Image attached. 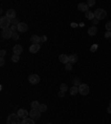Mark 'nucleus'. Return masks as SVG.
<instances>
[{
    "label": "nucleus",
    "mask_w": 111,
    "mask_h": 124,
    "mask_svg": "<svg viewBox=\"0 0 111 124\" xmlns=\"http://www.w3.org/2000/svg\"><path fill=\"white\" fill-rule=\"evenodd\" d=\"M12 34H13V32L11 31L10 28L3 29V30L1 31V37H2L3 39H10V38H12Z\"/></svg>",
    "instance_id": "obj_3"
},
{
    "label": "nucleus",
    "mask_w": 111,
    "mask_h": 124,
    "mask_svg": "<svg viewBox=\"0 0 111 124\" xmlns=\"http://www.w3.org/2000/svg\"><path fill=\"white\" fill-rule=\"evenodd\" d=\"M10 24H11V20H10L9 18H7L6 16L0 18V27H1L2 30H3V29H7Z\"/></svg>",
    "instance_id": "obj_1"
},
{
    "label": "nucleus",
    "mask_w": 111,
    "mask_h": 124,
    "mask_svg": "<svg viewBox=\"0 0 111 124\" xmlns=\"http://www.w3.org/2000/svg\"><path fill=\"white\" fill-rule=\"evenodd\" d=\"M64 94H66V92H63V91H59V93H58V95H59V97H64Z\"/></svg>",
    "instance_id": "obj_34"
},
{
    "label": "nucleus",
    "mask_w": 111,
    "mask_h": 124,
    "mask_svg": "<svg viewBox=\"0 0 111 124\" xmlns=\"http://www.w3.org/2000/svg\"><path fill=\"white\" fill-rule=\"evenodd\" d=\"M92 23H93V24H94V26H97V24L99 23V19H97V18H94V19H93V20H92Z\"/></svg>",
    "instance_id": "obj_35"
},
{
    "label": "nucleus",
    "mask_w": 111,
    "mask_h": 124,
    "mask_svg": "<svg viewBox=\"0 0 111 124\" xmlns=\"http://www.w3.org/2000/svg\"><path fill=\"white\" fill-rule=\"evenodd\" d=\"M18 31L19 32H26V31H28V24L24 23V22H20L18 24Z\"/></svg>",
    "instance_id": "obj_8"
},
{
    "label": "nucleus",
    "mask_w": 111,
    "mask_h": 124,
    "mask_svg": "<svg viewBox=\"0 0 111 124\" xmlns=\"http://www.w3.org/2000/svg\"><path fill=\"white\" fill-rule=\"evenodd\" d=\"M19 23H20V22L18 21V18H13V19H11V24H12V26H18Z\"/></svg>",
    "instance_id": "obj_26"
},
{
    "label": "nucleus",
    "mask_w": 111,
    "mask_h": 124,
    "mask_svg": "<svg viewBox=\"0 0 111 124\" xmlns=\"http://www.w3.org/2000/svg\"><path fill=\"white\" fill-rule=\"evenodd\" d=\"M40 114H41V112L38 109H32L29 112V115H30V118L32 120H38V119H40Z\"/></svg>",
    "instance_id": "obj_4"
},
{
    "label": "nucleus",
    "mask_w": 111,
    "mask_h": 124,
    "mask_svg": "<svg viewBox=\"0 0 111 124\" xmlns=\"http://www.w3.org/2000/svg\"><path fill=\"white\" fill-rule=\"evenodd\" d=\"M97 50H98V44H97V43H94V44L91 45V48H90V51L91 52H96Z\"/></svg>",
    "instance_id": "obj_27"
},
{
    "label": "nucleus",
    "mask_w": 111,
    "mask_h": 124,
    "mask_svg": "<svg viewBox=\"0 0 111 124\" xmlns=\"http://www.w3.org/2000/svg\"><path fill=\"white\" fill-rule=\"evenodd\" d=\"M97 31H98V29H97L96 26H94V27H91V28H89V30H88V34L93 37L97 34Z\"/></svg>",
    "instance_id": "obj_16"
},
{
    "label": "nucleus",
    "mask_w": 111,
    "mask_h": 124,
    "mask_svg": "<svg viewBox=\"0 0 111 124\" xmlns=\"http://www.w3.org/2000/svg\"><path fill=\"white\" fill-rule=\"evenodd\" d=\"M3 64H5V59L1 58V59H0V65H3Z\"/></svg>",
    "instance_id": "obj_38"
},
{
    "label": "nucleus",
    "mask_w": 111,
    "mask_h": 124,
    "mask_svg": "<svg viewBox=\"0 0 111 124\" xmlns=\"http://www.w3.org/2000/svg\"><path fill=\"white\" fill-rule=\"evenodd\" d=\"M0 55H1V58H3L6 55V51H5V50H1V51H0Z\"/></svg>",
    "instance_id": "obj_36"
},
{
    "label": "nucleus",
    "mask_w": 111,
    "mask_h": 124,
    "mask_svg": "<svg viewBox=\"0 0 111 124\" xmlns=\"http://www.w3.org/2000/svg\"><path fill=\"white\" fill-rule=\"evenodd\" d=\"M79 93L82 94V95H87L89 93V86L87 84H81L79 86Z\"/></svg>",
    "instance_id": "obj_6"
},
{
    "label": "nucleus",
    "mask_w": 111,
    "mask_h": 124,
    "mask_svg": "<svg viewBox=\"0 0 111 124\" xmlns=\"http://www.w3.org/2000/svg\"><path fill=\"white\" fill-rule=\"evenodd\" d=\"M66 70H67V71H71V70H72V64L70 63V62L66 64Z\"/></svg>",
    "instance_id": "obj_29"
},
{
    "label": "nucleus",
    "mask_w": 111,
    "mask_h": 124,
    "mask_svg": "<svg viewBox=\"0 0 111 124\" xmlns=\"http://www.w3.org/2000/svg\"><path fill=\"white\" fill-rule=\"evenodd\" d=\"M77 61H78V55H77V54H75V53H73V54H70L69 55V62L71 64L72 63H76Z\"/></svg>",
    "instance_id": "obj_17"
},
{
    "label": "nucleus",
    "mask_w": 111,
    "mask_h": 124,
    "mask_svg": "<svg viewBox=\"0 0 111 124\" xmlns=\"http://www.w3.org/2000/svg\"><path fill=\"white\" fill-rule=\"evenodd\" d=\"M59 60H60V62H62V63H64V64L69 63V57L67 54H61L60 57H59Z\"/></svg>",
    "instance_id": "obj_15"
},
{
    "label": "nucleus",
    "mask_w": 111,
    "mask_h": 124,
    "mask_svg": "<svg viewBox=\"0 0 111 124\" xmlns=\"http://www.w3.org/2000/svg\"><path fill=\"white\" fill-rule=\"evenodd\" d=\"M39 106H40V103L38 102V101H33V102L31 103V108H32V109H39Z\"/></svg>",
    "instance_id": "obj_23"
},
{
    "label": "nucleus",
    "mask_w": 111,
    "mask_h": 124,
    "mask_svg": "<svg viewBox=\"0 0 111 124\" xmlns=\"http://www.w3.org/2000/svg\"><path fill=\"white\" fill-rule=\"evenodd\" d=\"M21 124H35V120H32L31 118H26L22 120Z\"/></svg>",
    "instance_id": "obj_19"
},
{
    "label": "nucleus",
    "mask_w": 111,
    "mask_h": 124,
    "mask_svg": "<svg viewBox=\"0 0 111 124\" xmlns=\"http://www.w3.org/2000/svg\"><path fill=\"white\" fill-rule=\"evenodd\" d=\"M17 114H18V116L19 118H21V119H26V118H28V115H29V113L26 111V110H23V109H20L17 112Z\"/></svg>",
    "instance_id": "obj_11"
},
{
    "label": "nucleus",
    "mask_w": 111,
    "mask_h": 124,
    "mask_svg": "<svg viewBox=\"0 0 111 124\" xmlns=\"http://www.w3.org/2000/svg\"><path fill=\"white\" fill-rule=\"evenodd\" d=\"M78 9H79V11H81V12H87V11H89V6H88L87 3H84V2H80L78 5Z\"/></svg>",
    "instance_id": "obj_7"
},
{
    "label": "nucleus",
    "mask_w": 111,
    "mask_h": 124,
    "mask_svg": "<svg viewBox=\"0 0 111 124\" xmlns=\"http://www.w3.org/2000/svg\"><path fill=\"white\" fill-rule=\"evenodd\" d=\"M48 124H51V123H48Z\"/></svg>",
    "instance_id": "obj_43"
},
{
    "label": "nucleus",
    "mask_w": 111,
    "mask_h": 124,
    "mask_svg": "<svg viewBox=\"0 0 111 124\" xmlns=\"http://www.w3.org/2000/svg\"><path fill=\"white\" fill-rule=\"evenodd\" d=\"M86 18H87L88 20H91V21H92L93 19L96 18V17H94V12H92V11H87V12H86Z\"/></svg>",
    "instance_id": "obj_18"
},
{
    "label": "nucleus",
    "mask_w": 111,
    "mask_h": 124,
    "mask_svg": "<svg viewBox=\"0 0 111 124\" xmlns=\"http://www.w3.org/2000/svg\"><path fill=\"white\" fill-rule=\"evenodd\" d=\"M12 39H13V40H18L19 39V34L17 33V32H13V34H12Z\"/></svg>",
    "instance_id": "obj_33"
},
{
    "label": "nucleus",
    "mask_w": 111,
    "mask_h": 124,
    "mask_svg": "<svg viewBox=\"0 0 111 124\" xmlns=\"http://www.w3.org/2000/svg\"><path fill=\"white\" fill-rule=\"evenodd\" d=\"M107 112H108V113H111V106H109V108H108V110H107Z\"/></svg>",
    "instance_id": "obj_41"
},
{
    "label": "nucleus",
    "mask_w": 111,
    "mask_h": 124,
    "mask_svg": "<svg viewBox=\"0 0 111 124\" xmlns=\"http://www.w3.org/2000/svg\"><path fill=\"white\" fill-rule=\"evenodd\" d=\"M105 29L107 31H111V21H108L105 23Z\"/></svg>",
    "instance_id": "obj_28"
},
{
    "label": "nucleus",
    "mask_w": 111,
    "mask_h": 124,
    "mask_svg": "<svg viewBox=\"0 0 111 124\" xmlns=\"http://www.w3.org/2000/svg\"><path fill=\"white\" fill-rule=\"evenodd\" d=\"M79 92V86H72V88H70V94L71 95H76V94Z\"/></svg>",
    "instance_id": "obj_20"
},
{
    "label": "nucleus",
    "mask_w": 111,
    "mask_h": 124,
    "mask_svg": "<svg viewBox=\"0 0 111 124\" xmlns=\"http://www.w3.org/2000/svg\"><path fill=\"white\" fill-rule=\"evenodd\" d=\"M7 121H8V122H19L18 114H15V113L10 114L9 116H8V119H7Z\"/></svg>",
    "instance_id": "obj_10"
},
{
    "label": "nucleus",
    "mask_w": 111,
    "mask_h": 124,
    "mask_svg": "<svg viewBox=\"0 0 111 124\" xmlns=\"http://www.w3.org/2000/svg\"><path fill=\"white\" fill-rule=\"evenodd\" d=\"M22 50H23V49H22V47H21L20 44H16L15 47H13V53H15V54H20V53H22Z\"/></svg>",
    "instance_id": "obj_13"
},
{
    "label": "nucleus",
    "mask_w": 111,
    "mask_h": 124,
    "mask_svg": "<svg viewBox=\"0 0 111 124\" xmlns=\"http://www.w3.org/2000/svg\"><path fill=\"white\" fill-rule=\"evenodd\" d=\"M47 41V37L46 36H42L41 37V42H46Z\"/></svg>",
    "instance_id": "obj_37"
},
{
    "label": "nucleus",
    "mask_w": 111,
    "mask_h": 124,
    "mask_svg": "<svg viewBox=\"0 0 111 124\" xmlns=\"http://www.w3.org/2000/svg\"><path fill=\"white\" fill-rule=\"evenodd\" d=\"M110 106H111V100H110Z\"/></svg>",
    "instance_id": "obj_42"
},
{
    "label": "nucleus",
    "mask_w": 111,
    "mask_h": 124,
    "mask_svg": "<svg viewBox=\"0 0 111 124\" xmlns=\"http://www.w3.org/2000/svg\"><path fill=\"white\" fill-rule=\"evenodd\" d=\"M38 110H39L40 112H46V111H47V105H46V104H40Z\"/></svg>",
    "instance_id": "obj_24"
},
{
    "label": "nucleus",
    "mask_w": 111,
    "mask_h": 124,
    "mask_svg": "<svg viewBox=\"0 0 111 124\" xmlns=\"http://www.w3.org/2000/svg\"><path fill=\"white\" fill-rule=\"evenodd\" d=\"M94 17H96L97 19H99V20L105 19V17H107V12H105V10L99 8V9H97L96 11H94Z\"/></svg>",
    "instance_id": "obj_2"
},
{
    "label": "nucleus",
    "mask_w": 111,
    "mask_h": 124,
    "mask_svg": "<svg viewBox=\"0 0 111 124\" xmlns=\"http://www.w3.org/2000/svg\"><path fill=\"white\" fill-rule=\"evenodd\" d=\"M7 124H21L20 122H8L7 121Z\"/></svg>",
    "instance_id": "obj_39"
},
{
    "label": "nucleus",
    "mask_w": 111,
    "mask_h": 124,
    "mask_svg": "<svg viewBox=\"0 0 111 124\" xmlns=\"http://www.w3.org/2000/svg\"><path fill=\"white\" fill-rule=\"evenodd\" d=\"M72 83H73L75 86H80V85H81V81H80L79 78H76V79L72 80Z\"/></svg>",
    "instance_id": "obj_21"
},
{
    "label": "nucleus",
    "mask_w": 111,
    "mask_h": 124,
    "mask_svg": "<svg viewBox=\"0 0 111 124\" xmlns=\"http://www.w3.org/2000/svg\"><path fill=\"white\" fill-rule=\"evenodd\" d=\"M105 39H111V31H107V32H105Z\"/></svg>",
    "instance_id": "obj_30"
},
{
    "label": "nucleus",
    "mask_w": 111,
    "mask_h": 124,
    "mask_svg": "<svg viewBox=\"0 0 111 124\" xmlns=\"http://www.w3.org/2000/svg\"><path fill=\"white\" fill-rule=\"evenodd\" d=\"M30 40H31V42H32V44H39L41 42V37L33 34V36H31Z\"/></svg>",
    "instance_id": "obj_9"
},
{
    "label": "nucleus",
    "mask_w": 111,
    "mask_h": 124,
    "mask_svg": "<svg viewBox=\"0 0 111 124\" xmlns=\"http://www.w3.org/2000/svg\"><path fill=\"white\" fill-rule=\"evenodd\" d=\"M71 27H72V28H77V27H78V24L75 23V22H72V23H71Z\"/></svg>",
    "instance_id": "obj_40"
},
{
    "label": "nucleus",
    "mask_w": 111,
    "mask_h": 124,
    "mask_svg": "<svg viewBox=\"0 0 111 124\" xmlns=\"http://www.w3.org/2000/svg\"><path fill=\"white\" fill-rule=\"evenodd\" d=\"M10 29H11L12 32H17V31H18V26H11Z\"/></svg>",
    "instance_id": "obj_32"
},
{
    "label": "nucleus",
    "mask_w": 111,
    "mask_h": 124,
    "mask_svg": "<svg viewBox=\"0 0 111 124\" xmlns=\"http://www.w3.org/2000/svg\"><path fill=\"white\" fill-rule=\"evenodd\" d=\"M60 90L63 91V92H66V91L68 90V85H67L66 83H61L60 84Z\"/></svg>",
    "instance_id": "obj_25"
},
{
    "label": "nucleus",
    "mask_w": 111,
    "mask_h": 124,
    "mask_svg": "<svg viewBox=\"0 0 111 124\" xmlns=\"http://www.w3.org/2000/svg\"><path fill=\"white\" fill-rule=\"evenodd\" d=\"M94 3H96V1H94V0H89L87 5H88L89 7H92V6H94Z\"/></svg>",
    "instance_id": "obj_31"
},
{
    "label": "nucleus",
    "mask_w": 111,
    "mask_h": 124,
    "mask_svg": "<svg viewBox=\"0 0 111 124\" xmlns=\"http://www.w3.org/2000/svg\"><path fill=\"white\" fill-rule=\"evenodd\" d=\"M11 60H12V62L17 63V62H19V61H20V57H19L18 54H13V55H12V58H11Z\"/></svg>",
    "instance_id": "obj_22"
},
{
    "label": "nucleus",
    "mask_w": 111,
    "mask_h": 124,
    "mask_svg": "<svg viewBox=\"0 0 111 124\" xmlns=\"http://www.w3.org/2000/svg\"><path fill=\"white\" fill-rule=\"evenodd\" d=\"M29 82H30L31 84H38L40 82V76L38 74H31L29 78H28Z\"/></svg>",
    "instance_id": "obj_5"
},
{
    "label": "nucleus",
    "mask_w": 111,
    "mask_h": 124,
    "mask_svg": "<svg viewBox=\"0 0 111 124\" xmlns=\"http://www.w3.org/2000/svg\"><path fill=\"white\" fill-rule=\"evenodd\" d=\"M39 50H40V44H31L30 48H29L30 53H37Z\"/></svg>",
    "instance_id": "obj_12"
},
{
    "label": "nucleus",
    "mask_w": 111,
    "mask_h": 124,
    "mask_svg": "<svg viewBox=\"0 0 111 124\" xmlns=\"http://www.w3.org/2000/svg\"><path fill=\"white\" fill-rule=\"evenodd\" d=\"M6 17H7V18H9L10 20L13 19V18H16V11L13 9H9L8 11H7V13H6Z\"/></svg>",
    "instance_id": "obj_14"
}]
</instances>
